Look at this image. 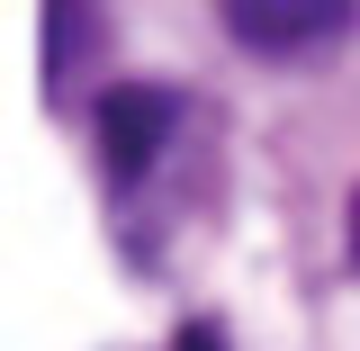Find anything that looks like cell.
Wrapping results in <instances>:
<instances>
[{
	"label": "cell",
	"mask_w": 360,
	"mask_h": 351,
	"mask_svg": "<svg viewBox=\"0 0 360 351\" xmlns=\"http://www.w3.org/2000/svg\"><path fill=\"white\" fill-rule=\"evenodd\" d=\"M90 127H99V172L127 189V180H144V172H153V153L172 144V127H180V90L127 82V90H108V99H99V117H90Z\"/></svg>",
	"instance_id": "obj_1"
},
{
	"label": "cell",
	"mask_w": 360,
	"mask_h": 351,
	"mask_svg": "<svg viewBox=\"0 0 360 351\" xmlns=\"http://www.w3.org/2000/svg\"><path fill=\"white\" fill-rule=\"evenodd\" d=\"M352 27L360 18L342 0H288V9H279V0H234V9H225V37L270 54V63H279V54H315V45H342Z\"/></svg>",
	"instance_id": "obj_2"
},
{
	"label": "cell",
	"mask_w": 360,
	"mask_h": 351,
	"mask_svg": "<svg viewBox=\"0 0 360 351\" xmlns=\"http://www.w3.org/2000/svg\"><path fill=\"white\" fill-rule=\"evenodd\" d=\"M172 351H225V324L217 315H189V324L172 333Z\"/></svg>",
	"instance_id": "obj_3"
}]
</instances>
